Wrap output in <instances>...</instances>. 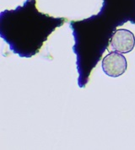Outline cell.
<instances>
[{
  "mask_svg": "<svg viewBox=\"0 0 135 150\" xmlns=\"http://www.w3.org/2000/svg\"><path fill=\"white\" fill-rule=\"evenodd\" d=\"M111 45L117 52L128 53L134 50L135 46L134 35L126 29L117 30L112 35Z\"/></svg>",
  "mask_w": 135,
  "mask_h": 150,
  "instance_id": "obj_2",
  "label": "cell"
},
{
  "mask_svg": "<svg viewBox=\"0 0 135 150\" xmlns=\"http://www.w3.org/2000/svg\"><path fill=\"white\" fill-rule=\"evenodd\" d=\"M127 59L117 52H112L102 61V69L107 76L117 78L122 75L127 70Z\"/></svg>",
  "mask_w": 135,
  "mask_h": 150,
  "instance_id": "obj_1",
  "label": "cell"
}]
</instances>
